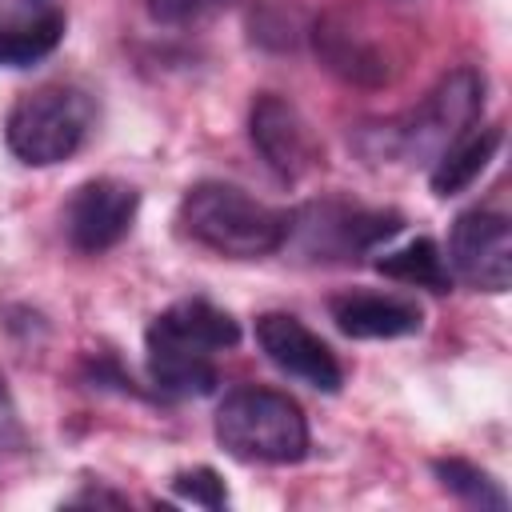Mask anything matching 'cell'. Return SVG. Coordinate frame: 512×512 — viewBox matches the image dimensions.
Returning <instances> with one entry per match:
<instances>
[{
  "label": "cell",
  "mask_w": 512,
  "mask_h": 512,
  "mask_svg": "<svg viewBox=\"0 0 512 512\" xmlns=\"http://www.w3.org/2000/svg\"><path fill=\"white\" fill-rule=\"evenodd\" d=\"M484 112V76L476 68H452L408 112L356 128V148L368 164H416L436 160L456 136H464Z\"/></svg>",
  "instance_id": "6da1fadb"
},
{
  "label": "cell",
  "mask_w": 512,
  "mask_h": 512,
  "mask_svg": "<svg viewBox=\"0 0 512 512\" xmlns=\"http://www.w3.org/2000/svg\"><path fill=\"white\" fill-rule=\"evenodd\" d=\"M312 48H316V60L340 76L344 84H356V88H384L392 80V60L388 52L368 40L352 20H344L340 12H328L312 24Z\"/></svg>",
  "instance_id": "8fae6325"
},
{
  "label": "cell",
  "mask_w": 512,
  "mask_h": 512,
  "mask_svg": "<svg viewBox=\"0 0 512 512\" xmlns=\"http://www.w3.org/2000/svg\"><path fill=\"white\" fill-rule=\"evenodd\" d=\"M236 0H148V12L156 24H172V28H184V24H204L212 16H220L224 8H232Z\"/></svg>",
  "instance_id": "e0dca14e"
},
{
  "label": "cell",
  "mask_w": 512,
  "mask_h": 512,
  "mask_svg": "<svg viewBox=\"0 0 512 512\" xmlns=\"http://www.w3.org/2000/svg\"><path fill=\"white\" fill-rule=\"evenodd\" d=\"M504 144V128L500 124H488V128H468L464 136H456L436 160H432V172H428V184L440 200L464 192L496 156V148Z\"/></svg>",
  "instance_id": "4fadbf2b"
},
{
  "label": "cell",
  "mask_w": 512,
  "mask_h": 512,
  "mask_svg": "<svg viewBox=\"0 0 512 512\" xmlns=\"http://www.w3.org/2000/svg\"><path fill=\"white\" fill-rule=\"evenodd\" d=\"M96 124V104L84 88L76 84H44L24 92L8 120H4V140L8 152L20 164L48 168L68 156H76Z\"/></svg>",
  "instance_id": "5b68a950"
},
{
  "label": "cell",
  "mask_w": 512,
  "mask_h": 512,
  "mask_svg": "<svg viewBox=\"0 0 512 512\" xmlns=\"http://www.w3.org/2000/svg\"><path fill=\"white\" fill-rule=\"evenodd\" d=\"M432 472H436V480H440L444 492H452L456 500H464L472 508H492V512H504L508 508L504 488L484 468H476L472 460L444 456V460H432Z\"/></svg>",
  "instance_id": "2e32d148"
},
{
  "label": "cell",
  "mask_w": 512,
  "mask_h": 512,
  "mask_svg": "<svg viewBox=\"0 0 512 512\" xmlns=\"http://www.w3.org/2000/svg\"><path fill=\"white\" fill-rule=\"evenodd\" d=\"M240 344V324L204 296L168 304L144 332L148 376L164 396H208L220 384L216 352Z\"/></svg>",
  "instance_id": "7a4b0ae2"
},
{
  "label": "cell",
  "mask_w": 512,
  "mask_h": 512,
  "mask_svg": "<svg viewBox=\"0 0 512 512\" xmlns=\"http://www.w3.org/2000/svg\"><path fill=\"white\" fill-rule=\"evenodd\" d=\"M140 208V192L116 176H96L72 188L68 204H64V236L76 252L84 256H100L108 248H116Z\"/></svg>",
  "instance_id": "9c48e42d"
},
{
  "label": "cell",
  "mask_w": 512,
  "mask_h": 512,
  "mask_svg": "<svg viewBox=\"0 0 512 512\" xmlns=\"http://www.w3.org/2000/svg\"><path fill=\"white\" fill-rule=\"evenodd\" d=\"M216 440L244 464H296L308 456V420L276 388H232L216 408Z\"/></svg>",
  "instance_id": "277c9868"
},
{
  "label": "cell",
  "mask_w": 512,
  "mask_h": 512,
  "mask_svg": "<svg viewBox=\"0 0 512 512\" xmlns=\"http://www.w3.org/2000/svg\"><path fill=\"white\" fill-rule=\"evenodd\" d=\"M248 140L284 184H296L324 164V148H320L308 116L280 92H260L252 100Z\"/></svg>",
  "instance_id": "52a82bcc"
},
{
  "label": "cell",
  "mask_w": 512,
  "mask_h": 512,
  "mask_svg": "<svg viewBox=\"0 0 512 512\" xmlns=\"http://www.w3.org/2000/svg\"><path fill=\"white\" fill-rule=\"evenodd\" d=\"M328 316L352 340H396V336L420 332L424 324V312L416 300H404L396 292H368V288L336 292L328 300Z\"/></svg>",
  "instance_id": "7c38bea8"
},
{
  "label": "cell",
  "mask_w": 512,
  "mask_h": 512,
  "mask_svg": "<svg viewBox=\"0 0 512 512\" xmlns=\"http://www.w3.org/2000/svg\"><path fill=\"white\" fill-rule=\"evenodd\" d=\"M64 40V12H48L36 20H12L0 24V68H28L56 52Z\"/></svg>",
  "instance_id": "9a60e30c"
},
{
  "label": "cell",
  "mask_w": 512,
  "mask_h": 512,
  "mask_svg": "<svg viewBox=\"0 0 512 512\" xmlns=\"http://www.w3.org/2000/svg\"><path fill=\"white\" fill-rule=\"evenodd\" d=\"M48 12H56L52 0H0V24L36 20V16H48Z\"/></svg>",
  "instance_id": "ffe728a7"
},
{
  "label": "cell",
  "mask_w": 512,
  "mask_h": 512,
  "mask_svg": "<svg viewBox=\"0 0 512 512\" xmlns=\"http://www.w3.org/2000/svg\"><path fill=\"white\" fill-rule=\"evenodd\" d=\"M448 272L476 292H508L512 284V228L504 212L468 208L448 232Z\"/></svg>",
  "instance_id": "ba28073f"
},
{
  "label": "cell",
  "mask_w": 512,
  "mask_h": 512,
  "mask_svg": "<svg viewBox=\"0 0 512 512\" xmlns=\"http://www.w3.org/2000/svg\"><path fill=\"white\" fill-rule=\"evenodd\" d=\"M256 344L260 352L292 380L316 388V392H340L344 384V368L336 360V352L296 316L288 312H264L256 320Z\"/></svg>",
  "instance_id": "30bf717a"
},
{
  "label": "cell",
  "mask_w": 512,
  "mask_h": 512,
  "mask_svg": "<svg viewBox=\"0 0 512 512\" xmlns=\"http://www.w3.org/2000/svg\"><path fill=\"white\" fill-rule=\"evenodd\" d=\"M400 224L404 216L392 208H364L340 196H324L288 212L284 248H292L300 260L312 264H348L392 240Z\"/></svg>",
  "instance_id": "8992f818"
},
{
  "label": "cell",
  "mask_w": 512,
  "mask_h": 512,
  "mask_svg": "<svg viewBox=\"0 0 512 512\" xmlns=\"http://www.w3.org/2000/svg\"><path fill=\"white\" fill-rule=\"evenodd\" d=\"M24 448V428H20V416H16V404H12V392L0 376V460L4 456H16Z\"/></svg>",
  "instance_id": "d6986e66"
},
{
  "label": "cell",
  "mask_w": 512,
  "mask_h": 512,
  "mask_svg": "<svg viewBox=\"0 0 512 512\" xmlns=\"http://www.w3.org/2000/svg\"><path fill=\"white\" fill-rule=\"evenodd\" d=\"M180 236L192 244L228 256V260H260L284 248L288 212L248 196L224 180H200L180 196L176 208Z\"/></svg>",
  "instance_id": "3957f363"
},
{
  "label": "cell",
  "mask_w": 512,
  "mask_h": 512,
  "mask_svg": "<svg viewBox=\"0 0 512 512\" xmlns=\"http://www.w3.org/2000/svg\"><path fill=\"white\" fill-rule=\"evenodd\" d=\"M172 488H176V496H180V500H192V504L212 508V512L228 504L224 480H220V472H212V468H188V472H176Z\"/></svg>",
  "instance_id": "ac0fdd59"
},
{
  "label": "cell",
  "mask_w": 512,
  "mask_h": 512,
  "mask_svg": "<svg viewBox=\"0 0 512 512\" xmlns=\"http://www.w3.org/2000/svg\"><path fill=\"white\" fill-rule=\"evenodd\" d=\"M372 264H376L380 276L400 280V284H416V288H428V292H448L452 288V272L444 264V252L428 236H416L400 248H388Z\"/></svg>",
  "instance_id": "5bb4252c"
}]
</instances>
